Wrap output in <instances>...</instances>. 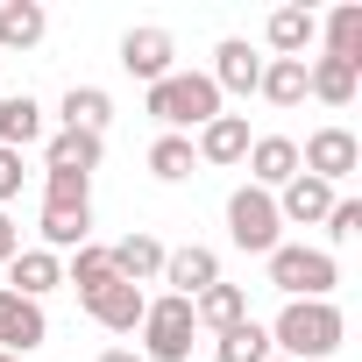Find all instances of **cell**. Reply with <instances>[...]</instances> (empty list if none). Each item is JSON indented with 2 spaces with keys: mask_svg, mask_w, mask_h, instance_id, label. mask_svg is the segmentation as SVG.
<instances>
[{
  "mask_svg": "<svg viewBox=\"0 0 362 362\" xmlns=\"http://www.w3.org/2000/svg\"><path fill=\"white\" fill-rule=\"evenodd\" d=\"M270 362H284V355H270Z\"/></svg>",
  "mask_w": 362,
  "mask_h": 362,
  "instance_id": "d590c367",
  "label": "cell"
},
{
  "mask_svg": "<svg viewBox=\"0 0 362 362\" xmlns=\"http://www.w3.org/2000/svg\"><path fill=\"white\" fill-rule=\"evenodd\" d=\"M149 114H156L163 128H206V121L221 114V86H214L206 71H170V78L149 86Z\"/></svg>",
  "mask_w": 362,
  "mask_h": 362,
  "instance_id": "7a4b0ae2",
  "label": "cell"
},
{
  "mask_svg": "<svg viewBox=\"0 0 362 362\" xmlns=\"http://www.w3.org/2000/svg\"><path fill=\"white\" fill-rule=\"evenodd\" d=\"M192 156H206V163H242L249 156V121L242 114H214L206 128H199V149Z\"/></svg>",
  "mask_w": 362,
  "mask_h": 362,
  "instance_id": "e0dca14e",
  "label": "cell"
},
{
  "mask_svg": "<svg viewBox=\"0 0 362 362\" xmlns=\"http://www.w3.org/2000/svg\"><path fill=\"white\" fill-rule=\"evenodd\" d=\"M86 313H93L107 334H135V327H142V313H149V298H142V284H121V277H107V284L86 298Z\"/></svg>",
  "mask_w": 362,
  "mask_h": 362,
  "instance_id": "9c48e42d",
  "label": "cell"
},
{
  "mask_svg": "<svg viewBox=\"0 0 362 362\" xmlns=\"http://www.w3.org/2000/svg\"><path fill=\"white\" fill-rule=\"evenodd\" d=\"M341 313L327 305V298H291L284 313H277V327H270V348H284V362H320V355H334L341 348Z\"/></svg>",
  "mask_w": 362,
  "mask_h": 362,
  "instance_id": "6da1fadb",
  "label": "cell"
},
{
  "mask_svg": "<svg viewBox=\"0 0 362 362\" xmlns=\"http://www.w3.org/2000/svg\"><path fill=\"white\" fill-rule=\"evenodd\" d=\"M291 177H298V142L256 135V142H249V185H256V192H284Z\"/></svg>",
  "mask_w": 362,
  "mask_h": 362,
  "instance_id": "8fae6325",
  "label": "cell"
},
{
  "mask_svg": "<svg viewBox=\"0 0 362 362\" xmlns=\"http://www.w3.org/2000/svg\"><path fill=\"white\" fill-rule=\"evenodd\" d=\"M327 235H334V242L362 235V199H334V206H327Z\"/></svg>",
  "mask_w": 362,
  "mask_h": 362,
  "instance_id": "f546056e",
  "label": "cell"
},
{
  "mask_svg": "<svg viewBox=\"0 0 362 362\" xmlns=\"http://www.w3.org/2000/svg\"><path fill=\"white\" fill-rule=\"evenodd\" d=\"M0 362H22V355H0Z\"/></svg>",
  "mask_w": 362,
  "mask_h": 362,
  "instance_id": "e575fe53",
  "label": "cell"
},
{
  "mask_svg": "<svg viewBox=\"0 0 362 362\" xmlns=\"http://www.w3.org/2000/svg\"><path fill=\"white\" fill-rule=\"evenodd\" d=\"M0 149H8V100H0Z\"/></svg>",
  "mask_w": 362,
  "mask_h": 362,
  "instance_id": "836d02e7",
  "label": "cell"
},
{
  "mask_svg": "<svg viewBox=\"0 0 362 362\" xmlns=\"http://www.w3.org/2000/svg\"><path fill=\"white\" fill-rule=\"evenodd\" d=\"M214 362H270V334L256 320H242V327H228L214 341Z\"/></svg>",
  "mask_w": 362,
  "mask_h": 362,
  "instance_id": "484cf974",
  "label": "cell"
},
{
  "mask_svg": "<svg viewBox=\"0 0 362 362\" xmlns=\"http://www.w3.org/2000/svg\"><path fill=\"white\" fill-rule=\"evenodd\" d=\"M355 163H362V142H355L348 128H320V135L298 149V170L320 177V185H341V177H355Z\"/></svg>",
  "mask_w": 362,
  "mask_h": 362,
  "instance_id": "8992f818",
  "label": "cell"
},
{
  "mask_svg": "<svg viewBox=\"0 0 362 362\" xmlns=\"http://www.w3.org/2000/svg\"><path fill=\"white\" fill-rule=\"evenodd\" d=\"M256 93H263L270 107H298V100H305V57H270L263 78H256Z\"/></svg>",
  "mask_w": 362,
  "mask_h": 362,
  "instance_id": "7402d4cb",
  "label": "cell"
},
{
  "mask_svg": "<svg viewBox=\"0 0 362 362\" xmlns=\"http://www.w3.org/2000/svg\"><path fill=\"white\" fill-rule=\"evenodd\" d=\"M170 57H177L170 29H128V36H121V64H128V78H142V86L170 78Z\"/></svg>",
  "mask_w": 362,
  "mask_h": 362,
  "instance_id": "ba28073f",
  "label": "cell"
},
{
  "mask_svg": "<svg viewBox=\"0 0 362 362\" xmlns=\"http://www.w3.org/2000/svg\"><path fill=\"white\" fill-rule=\"evenodd\" d=\"M107 277H114V263H107V249H93V242H86V249L71 256V284H78V298H93V291H100Z\"/></svg>",
  "mask_w": 362,
  "mask_h": 362,
  "instance_id": "f1b7e54d",
  "label": "cell"
},
{
  "mask_svg": "<svg viewBox=\"0 0 362 362\" xmlns=\"http://www.w3.org/2000/svg\"><path fill=\"white\" fill-rule=\"evenodd\" d=\"M163 284H170V298H199L206 284H221V256L214 249H163Z\"/></svg>",
  "mask_w": 362,
  "mask_h": 362,
  "instance_id": "30bf717a",
  "label": "cell"
},
{
  "mask_svg": "<svg viewBox=\"0 0 362 362\" xmlns=\"http://www.w3.org/2000/svg\"><path fill=\"white\" fill-rule=\"evenodd\" d=\"M355 86H362V71H355V64H341V57H313V64H305V93H313V100H327V107H348V100H355Z\"/></svg>",
  "mask_w": 362,
  "mask_h": 362,
  "instance_id": "ac0fdd59",
  "label": "cell"
},
{
  "mask_svg": "<svg viewBox=\"0 0 362 362\" xmlns=\"http://www.w3.org/2000/svg\"><path fill=\"white\" fill-rule=\"evenodd\" d=\"M192 334H199L192 298H149V313H142V355L149 362H192Z\"/></svg>",
  "mask_w": 362,
  "mask_h": 362,
  "instance_id": "3957f363",
  "label": "cell"
},
{
  "mask_svg": "<svg viewBox=\"0 0 362 362\" xmlns=\"http://www.w3.org/2000/svg\"><path fill=\"white\" fill-rule=\"evenodd\" d=\"M64 284V263L50 256V249H22L15 263H8V291L15 298H43V291H57Z\"/></svg>",
  "mask_w": 362,
  "mask_h": 362,
  "instance_id": "9a60e30c",
  "label": "cell"
},
{
  "mask_svg": "<svg viewBox=\"0 0 362 362\" xmlns=\"http://www.w3.org/2000/svg\"><path fill=\"white\" fill-rule=\"evenodd\" d=\"M43 8L36 0H8V8H0V50H29V43H43Z\"/></svg>",
  "mask_w": 362,
  "mask_h": 362,
  "instance_id": "cb8c5ba5",
  "label": "cell"
},
{
  "mask_svg": "<svg viewBox=\"0 0 362 362\" xmlns=\"http://www.w3.org/2000/svg\"><path fill=\"white\" fill-rule=\"evenodd\" d=\"M313 36H320L313 8H277V15H270V50H277V57H305Z\"/></svg>",
  "mask_w": 362,
  "mask_h": 362,
  "instance_id": "603a6c76",
  "label": "cell"
},
{
  "mask_svg": "<svg viewBox=\"0 0 362 362\" xmlns=\"http://www.w3.org/2000/svg\"><path fill=\"white\" fill-rule=\"evenodd\" d=\"M22 177H29V170H22V149H0V206L22 192Z\"/></svg>",
  "mask_w": 362,
  "mask_h": 362,
  "instance_id": "4dcf8cb0",
  "label": "cell"
},
{
  "mask_svg": "<svg viewBox=\"0 0 362 362\" xmlns=\"http://www.w3.org/2000/svg\"><path fill=\"white\" fill-rule=\"evenodd\" d=\"M100 362H142V355H135V348H107Z\"/></svg>",
  "mask_w": 362,
  "mask_h": 362,
  "instance_id": "d6a6232c",
  "label": "cell"
},
{
  "mask_svg": "<svg viewBox=\"0 0 362 362\" xmlns=\"http://www.w3.org/2000/svg\"><path fill=\"white\" fill-rule=\"evenodd\" d=\"M221 93H256V78H263V57L242 43V36H228L221 50H214V71H206Z\"/></svg>",
  "mask_w": 362,
  "mask_h": 362,
  "instance_id": "4fadbf2b",
  "label": "cell"
},
{
  "mask_svg": "<svg viewBox=\"0 0 362 362\" xmlns=\"http://www.w3.org/2000/svg\"><path fill=\"white\" fill-rule=\"evenodd\" d=\"M107 121H114V100H107L100 86H71V93H64V128H78V135H100V142H107Z\"/></svg>",
  "mask_w": 362,
  "mask_h": 362,
  "instance_id": "44dd1931",
  "label": "cell"
},
{
  "mask_svg": "<svg viewBox=\"0 0 362 362\" xmlns=\"http://www.w3.org/2000/svg\"><path fill=\"white\" fill-rule=\"evenodd\" d=\"M327 206H334V185H320V177H305V170L277 192V221H298V228L327 221Z\"/></svg>",
  "mask_w": 362,
  "mask_h": 362,
  "instance_id": "2e32d148",
  "label": "cell"
},
{
  "mask_svg": "<svg viewBox=\"0 0 362 362\" xmlns=\"http://www.w3.org/2000/svg\"><path fill=\"white\" fill-rule=\"evenodd\" d=\"M192 163H199V156H192V142H185V135H163V142L149 149V170L163 177V185H177V177H192Z\"/></svg>",
  "mask_w": 362,
  "mask_h": 362,
  "instance_id": "4316f807",
  "label": "cell"
},
{
  "mask_svg": "<svg viewBox=\"0 0 362 362\" xmlns=\"http://www.w3.org/2000/svg\"><path fill=\"white\" fill-rule=\"evenodd\" d=\"M36 135H43V107H36L29 93H22V100H8V149H29Z\"/></svg>",
  "mask_w": 362,
  "mask_h": 362,
  "instance_id": "83f0119b",
  "label": "cell"
},
{
  "mask_svg": "<svg viewBox=\"0 0 362 362\" xmlns=\"http://www.w3.org/2000/svg\"><path fill=\"white\" fill-rule=\"evenodd\" d=\"M327 57H341V64L362 71V8H355V0L334 8V22H327Z\"/></svg>",
  "mask_w": 362,
  "mask_h": 362,
  "instance_id": "d4e9b609",
  "label": "cell"
},
{
  "mask_svg": "<svg viewBox=\"0 0 362 362\" xmlns=\"http://www.w3.org/2000/svg\"><path fill=\"white\" fill-rule=\"evenodd\" d=\"M192 320H199V327H214V334L242 327V320H249V298H242V284H206V291L192 298Z\"/></svg>",
  "mask_w": 362,
  "mask_h": 362,
  "instance_id": "ffe728a7",
  "label": "cell"
},
{
  "mask_svg": "<svg viewBox=\"0 0 362 362\" xmlns=\"http://www.w3.org/2000/svg\"><path fill=\"white\" fill-rule=\"evenodd\" d=\"M43 170H71V177H93V170H100V135L57 128V135H50V156H43Z\"/></svg>",
  "mask_w": 362,
  "mask_h": 362,
  "instance_id": "d6986e66",
  "label": "cell"
},
{
  "mask_svg": "<svg viewBox=\"0 0 362 362\" xmlns=\"http://www.w3.org/2000/svg\"><path fill=\"white\" fill-rule=\"evenodd\" d=\"M22 256V228L8 221V206H0V263H15Z\"/></svg>",
  "mask_w": 362,
  "mask_h": 362,
  "instance_id": "1f68e13d",
  "label": "cell"
},
{
  "mask_svg": "<svg viewBox=\"0 0 362 362\" xmlns=\"http://www.w3.org/2000/svg\"><path fill=\"white\" fill-rule=\"evenodd\" d=\"M43 242L50 249H86V235H93V199H43Z\"/></svg>",
  "mask_w": 362,
  "mask_h": 362,
  "instance_id": "7c38bea8",
  "label": "cell"
},
{
  "mask_svg": "<svg viewBox=\"0 0 362 362\" xmlns=\"http://www.w3.org/2000/svg\"><path fill=\"white\" fill-rule=\"evenodd\" d=\"M277 199L270 192H256V185H242L235 199H228V235H235V249H249V256H270L277 249Z\"/></svg>",
  "mask_w": 362,
  "mask_h": 362,
  "instance_id": "5b68a950",
  "label": "cell"
},
{
  "mask_svg": "<svg viewBox=\"0 0 362 362\" xmlns=\"http://www.w3.org/2000/svg\"><path fill=\"white\" fill-rule=\"evenodd\" d=\"M43 334H50V320H43L36 298L0 291V355H22L29 362V348H43Z\"/></svg>",
  "mask_w": 362,
  "mask_h": 362,
  "instance_id": "52a82bcc",
  "label": "cell"
},
{
  "mask_svg": "<svg viewBox=\"0 0 362 362\" xmlns=\"http://www.w3.org/2000/svg\"><path fill=\"white\" fill-rule=\"evenodd\" d=\"M107 263H114L121 284H149V277H163V242L156 235H128V242L107 249Z\"/></svg>",
  "mask_w": 362,
  "mask_h": 362,
  "instance_id": "5bb4252c",
  "label": "cell"
},
{
  "mask_svg": "<svg viewBox=\"0 0 362 362\" xmlns=\"http://www.w3.org/2000/svg\"><path fill=\"white\" fill-rule=\"evenodd\" d=\"M270 284L284 291V298H327L334 284H341V263L327 256V249H270Z\"/></svg>",
  "mask_w": 362,
  "mask_h": 362,
  "instance_id": "277c9868",
  "label": "cell"
}]
</instances>
